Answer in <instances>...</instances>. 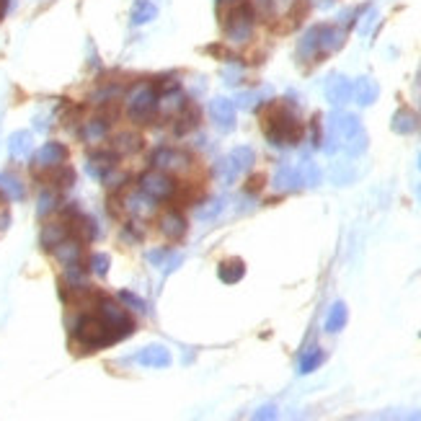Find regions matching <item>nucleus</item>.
I'll return each instance as SVG.
<instances>
[{
  "mask_svg": "<svg viewBox=\"0 0 421 421\" xmlns=\"http://www.w3.org/2000/svg\"><path fill=\"white\" fill-rule=\"evenodd\" d=\"M266 137L274 147H287L300 142L303 127H300L298 116L292 114L287 106H274L266 114Z\"/></svg>",
  "mask_w": 421,
  "mask_h": 421,
  "instance_id": "obj_1",
  "label": "nucleus"
},
{
  "mask_svg": "<svg viewBox=\"0 0 421 421\" xmlns=\"http://www.w3.org/2000/svg\"><path fill=\"white\" fill-rule=\"evenodd\" d=\"M73 331H75L78 344L86 349H101V347H109V344L119 342V336L103 323L101 315H80V318L75 320Z\"/></svg>",
  "mask_w": 421,
  "mask_h": 421,
  "instance_id": "obj_2",
  "label": "nucleus"
},
{
  "mask_svg": "<svg viewBox=\"0 0 421 421\" xmlns=\"http://www.w3.org/2000/svg\"><path fill=\"white\" fill-rule=\"evenodd\" d=\"M254 26H256V13L251 6H232L228 8L225 21H223V31L225 39L230 44H246L248 39L254 37Z\"/></svg>",
  "mask_w": 421,
  "mask_h": 421,
  "instance_id": "obj_3",
  "label": "nucleus"
},
{
  "mask_svg": "<svg viewBox=\"0 0 421 421\" xmlns=\"http://www.w3.org/2000/svg\"><path fill=\"white\" fill-rule=\"evenodd\" d=\"M127 103V114L135 122H147L155 114V103H158V91L153 83H137L130 88V94L124 99Z\"/></svg>",
  "mask_w": 421,
  "mask_h": 421,
  "instance_id": "obj_4",
  "label": "nucleus"
},
{
  "mask_svg": "<svg viewBox=\"0 0 421 421\" xmlns=\"http://www.w3.org/2000/svg\"><path fill=\"white\" fill-rule=\"evenodd\" d=\"M99 315L103 318V323L114 331L119 339H124V336L132 334V328H135V323H132V318L127 315V308H122L116 300H99Z\"/></svg>",
  "mask_w": 421,
  "mask_h": 421,
  "instance_id": "obj_5",
  "label": "nucleus"
},
{
  "mask_svg": "<svg viewBox=\"0 0 421 421\" xmlns=\"http://www.w3.org/2000/svg\"><path fill=\"white\" fill-rule=\"evenodd\" d=\"M153 166L163 174H189L194 168V160L191 155H186L184 150H176V147H160L153 155Z\"/></svg>",
  "mask_w": 421,
  "mask_h": 421,
  "instance_id": "obj_6",
  "label": "nucleus"
},
{
  "mask_svg": "<svg viewBox=\"0 0 421 421\" xmlns=\"http://www.w3.org/2000/svg\"><path fill=\"white\" fill-rule=\"evenodd\" d=\"M140 189L145 191L147 196H153L155 202H163V199H171V196L176 194V184L171 176L155 168V171L142 174V179H140Z\"/></svg>",
  "mask_w": 421,
  "mask_h": 421,
  "instance_id": "obj_7",
  "label": "nucleus"
},
{
  "mask_svg": "<svg viewBox=\"0 0 421 421\" xmlns=\"http://www.w3.org/2000/svg\"><path fill=\"white\" fill-rule=\"evenodd\" d=\"M184 109H186V99H184V94L179 91V86H176V83L163 86V91L158 94V103H155L158 116H163V119H168V116H179Z\"/></svg>",
  "mask_w": 421,
  "mask_h": 421,
  "instance_id": "obj_8",
  "label": "nucleus"
},
{
  "mask_svg": "<svg viewBox=\"0 0 421 421\" xmlns=\"http://www.w3.org/2000/svg\"><path fill=\"white\" fill-rule=\"evenodd\" d=\"M124 210L135 215L137 220H150L158 210V202H155L153 196H147L142 189L137 191H130V194L124 196Z\"/></svg>",
  "mask_w": 421,
  "mask_h": 421,
  "instance_id": "obj_9",
  "label": "nucleus"
},
{
  "mask_svg": "<svg viewBox=\"0 0 421 421\" xmlns=\"http://www.w3.org/2000/svg\"><path fill=\"white\" fill-rule=\"evenodd\" d=\"M210 116L220 132H230L235 127V103L230 99H215L210 101Z\"/></svg>",
  "mask_w": 421,
  "mask_h": 421,
  "instance_id": "obj_10",
  "label": "nucleus"
},
{
  "mask_svg": "<svg viewBox=\"0 0 421 421\" xmlns=\"http://www.w3.org/2000/svg\"><path fill=\"white\" fill-rule=\"evenodd\" d=\"M65 158H67L65 145H60V142H47V145H42L37 153H34V166L52 171V168L62 166Z\"/></svg>",
  "mask_w": 421,
  "mask_h": 421,
  "instance_id": "obj_11",
  "label": "nucleus"
},
{
  "mask_svg": "<svg viewBox=\"0 0 421 421\" xmlns=\"http://www.w3.org/2000/svg\"><path fill=\"white\" fill-rule=\"evenodd\" d=\"M52 254H55V259H57V262L62 264L65 269L80 266V254H83V246H80L78 238H70V235H67L62 243H57V246L52 248Z\"/></svg>",
  "mask_w": 421,
  "mask_h": 421,
  "instance_id": "obj_12",
  "label": "nucleus"
},
{
  "mask_svg": "<svg viewBox=\"0 0 421 421\" xmlns=\"http://www.w3.org/2000/svg\"><path fill=\"white\" fill-rule=\"evenodd\" d=\"M347 42V34L339 26H318V52L320 55H334Z\"/></svg>",
  "mask_w": 421,
  "mask_h": 421,
  "instance_id": "obj_13",
  "label": "nucleus"
},
{
  "mask_svg": "<svg viewBox=\"0 0 421 421\" xmlns=\"http://www.w3.org/2000/svg\"><path fill=\"white\" fill-rule=\"evenodd\" d=\"M158 228L168 240H179L186 232V220L179 215V210H166L158 218Z\"/></svg>",
  "mask_w": 421,
  "mask_h": 421,
  "instance_id": "obj_14",
  "label": "nucleus"
},
{
  "mask_svg": "<svg viewBox=\"0 0 421 421\" xmlns=\"http://www.w3.org/2000/svg\"><path fill=\"white\" fill-rule=\"evenodd\" d=\"M137 364H142V367H153V370H163V367L171 364V352H168L166 347H160V344L145 347L137 354Z\"/></svg>",
  "mask_w": 421,
  "mask_h": 421,
  "instance_id": "obj_15",
  "label": "nucleus"
},
{
  "mask_svg": "<svg viewBox=\"0 0 421 421\" xmlns=\"http://www.w3.org/2000/svg\"><path fill=\"white\" fill-rule=\"evenodd\" d=\"M352 91H354V83H352L349 78H344V75H334V78L328 80V86H326L328 101L334 103V106H342V103H347L349 99H352Z\"/></svg>",
  "mask_w": 421,
  "mask_h": 421,
  "instance_id": "obj_16",
  "label": "nucleus"
},
{
  "mask_svg": "<svg viewBox=\"0 0 421 421\" xmlns=\"http://www.w3.org/2000/svg\"><path fill=\"white\" fill-rule=\"evenodd\" d=\"M276 191H295L303 186V176H300L298 168H290V166H282L279 171L274 174V181H271Z\"/></svg>",
  "mask_w": 421,
  "mask_h": 421,
  "instance_id": "obj_17",
  "label": "nucleus"
},
{
  "mask_svg": "<svg viewBox=\"0 0 421 421\" xmlns=\"http://www.w3.org/2000/svg\"><path fill=\"white\" fill-rule=\"evenodd\" d=\"M352 96L357 99V103H359V106H370V103L378 101L380 88H378V83H375L372 78H359L354 83V91H352Z\"/></svg>",
  "mask_w": 421,
  "mask_h": 421,
  "instance_id": "obj_18",
  "label": "nucleus"
},
{
  "mask_svg": "<svg viewBox=\"0 0 421 421\" xmlns=\"http://www.w3.org/2000/svg\"><path fill=\"white\" fill-rule=\"evenodd\" d=\"M31 150H34V140H31L29 132H13V135H11V140H8V153H11V158H16V160L29 158Z\"/></svg>",
  "mask_w": 421,
  "mask_h": 421,
  "instance_id": "obj_19",
  "label": "nucleus"
},
{
  "mask_svg": "<svg viewBox=\"0 0 421 421\" xmlns=\"http://www.w3.org/2000/svg\"><path fill=\"white\" fill-rule=\"evenodd\" d=\"M111 168H116V153H96V155H91L86 163V171L94 176V179H103Z\"/></svg>",
  "mask_w": 421,
  "mask_h": 421,
  "instance_id": "obj_20",
  "label": "nucleus"
},
{
  "mask_svg": "<svg viewBox=\"0 0 421 421\" xmlns=\"http://www.w3.org/2000/svg\"><path fill=\"white\" fill-rule=\"evenodd\" d=\"M298 57L303 60V62H313L315 57H320V52H318V26H310V29L303 34V39H300V44H298Z\"/></svg>",
  "mask_w": 421,
  "mask_h": 421,
  "instance_id": "obj_21",
  "label": "nucleus"
},
{
  "mask_svg": "<svg viewBox=\"0 0 421 421\" xmlns=\"http://www.w3.org/2000/svg\"><path fill=\"white\" fill-rule=\"evenodd\" d=\"M80 135H83V140H86L88 145H99L109 135V122L106 119H91V122H86Z\"/></svg>",
  "mask_w": 421,
  "mask_h": 421,
  "instance_id": "obj_22",
  "label": "nucleus"
},
{
  "mask_svg": "<svg viewBox=\"0 0 421 421\" xmlns=\"http://www.w3.org/2000/svg\"><path fill=\"white\" fill-rule=\"evenodd\" d=\"M67 235H70V230H67L65 223H47L42 230V246L52 251V248L57 246V243H62Z\"/></svg>",
  "mask_w": 421,
  "mask_h": 421,
  "instance_id": "obj_23",
  "label": "nucleus"
},
{
  "mask_svg": "<svg viewBox=\"0 0 421 421\" xmlns=\"http://www.w3.org/2000/svg\"><path fill=\"white\" fill-rule=\"evenodd\" d=\"M0 189H3V194H6L8 199H13V202H21L23 196H26V189H23L21 179L13 176V174L0 176Z\"/></svg>",
  "mask_w": 421,
  "mask_h": 421,
  "instance_id": "obj_24",
  "label": "nucleus"
},
{
  "mask_svg": "<svg viewBox=\"0 0 421 421\" xmlns=\"http://www.w3.org/2000/svg\"><path fill=\"white\" fill-rule=\"evenodd\" d=\"M347 318H349V313H347V305L344 303H336L331 310H328V318H326V331L328 334H339L344 326H347Z\"/></svg>",
  "mask_w": 421,
  "mask_h": 421,
  "instance_id": "obj_25",
  "label": "nucleus"
},
{
  "mask_svg": "<svg viewBox=\"0 0 421 421\" xmlns=\"http://www.w3.org/2000/svg\"><path fill=\"white\" fill-rule=\"evenodd\" d=\"M228 158H230V163L235 166V171H238V174H246L248 168L254 166L256 155H254V150H251V147L240 145V147H235V150H232Z\"/></svg>",
  "mask_w": 421,
  "mask_h": 421,
  "instance_id": "obj_26",
  "label": "nucleus"
},
{
  "mask_svg": "<svg viewBox=\"0 0 421 421\" xmlns=\"http://www.w3.org/2000/svg\"><path fill=\"white\" fill-rule=\"evenodd\" d=\"M416 130V116L414 111L408 109H400L393 114V132H398V135H411Z\"/></svg>",
  "mask_w": 421,
  "mask_h": 421,
  "instance_id": "obj_27",
  "label": "nucleus"
},
{
  "mask_svg": "<svg viewBox=\"0 0 421 421\" xmlns=\"http://www.w3.org/2000/svg\"><path fill=\"white\" fill-rule=\"evenodd\" d=\"M137 150H140L137 135H132V132H122V135H116L114 137V153L116 155H130V153H137Z\"/></svg>",
  "mask_w": 421,
  "mask_h": 421,
  "instance_id": "obj_28",
  "label": "nucleus"
},
{
  "mask_svg": "<svg viewBox=\"0 0 421 421\" xmlns=\"http://www.w3.org/2000/svg\"><path fill=\"white\" fill-rule=\"evenodd\" d=\"M243 274H246V266H243V262H225V264H220V269H218V276L225 284L238 282Z\"/></svg>",
  "mask_w": 421,
  "mask_h": 421,
  "instance_id": "obj_29",
  "label": "nucleus"
},
{
  "mask_svg": "<svg viewBox=\"0 0 421 421\" xmlns=\"http://www.w3.org/2000/svg\"><path fill=\"white\" fill-rule=\"evenodd\" d=\"M320 362H323V349L310 347L300 359V375H310L313 370H318Z\"/></svg>",
  "mask_w": 421,
  "mask_h": 421,
  "instance_id": "obj_30",
  "label": "nucleus"
},
{
  "mask_svg": "<svg viewBox=\"0 0 421 421\" xmlns=\"http://www.w3.org/2000/svg\"><path fill=\"white\" fill-rule=\"evenodd\" d=\"M225 210V199L220 196V199H210L207 204H202L199 210H196V220H202V223H210L220 215V212Z\"/></svg>",
  "mask_w": 421,
  "mask_h": 421,
  "instance_id": "obj_31",
  "label": "nucleus"
},
{
  "mask_svg": "<svg viewBox=\"0 0 421 421\" xmlns=\"http://www.w3.org/2000/svg\"><path fill=\"white\" fill-rule=\"evenodd\" d=\"M215 174H218V179H220V184H225V186H230V184H235V179H238V171H235V166L230 163V158H223L215 166Z\"/></svg>",
  "mask_w": 421,
  "mask_h": 421,
  "instance_id": "obj_32",
  "label": "nucleus"
},
{
  "mask_svg": "<svg viewBox=\"0 0 421 421\" xmlns=\"http://www.w3.org/2000/svg\"><path fill=\"white\" fill-rule=\"evenodd\" d=\"M196 119H199V114H196V109H191V106H186V109L179 114V124H176V135L181 137V135H186L189 130H194L196 127Z\"/></svg>",
  "mask_w": 421,
  "mask_h": 421,
  "instance_id": "obj_33",
  "label": "nucleus"
},
{
  "mask_svg": "<svg viewBox=\"0 0 421 421\" xmlns=\"http://www.w3.org/2000/svg\"><path fill=\"white\" fill-rule=\"evenodd\" d=\"M298 3L300 0H269V16L284 18V16H290L298 8Z\"/></svg>",
  "mask_w": 421,
  "mask_h": 421,
  "instance_id": "obj_34",
  "label": "nucleus"
},
{
  "mask_svg": "<svg viewBox=\"0 0 421 421\" xmlns=\"http://www.w3.org/2000/svg\"><path fill=\"white\" fill-rule=\"evenodd\" d=\"M155 16H158V8H155L153 3H147V0H140L137 8H135L132 21H135V23H147V21H153Z\"/></svg>",
  "mask_w": 421,
  "mask_h": 421,
  "instance_id": "obj_35",
  "label": "nucleus"
},
{
  "mask_svg": "<svg viewBox=\"0 0 421 421\" xmlns=\"http://www.w3.org/2000/svg\"><path fill=\"white\" fill-rule=\"evenodd\" d=\"M344 150H347L352 158L362 155L364 150H367V135H364V130L359 132V135H354L352 140H347V142H344Z\"/></svg>",
  "mask_w": 421,
  "mask_h": 421,
  "instance_id": "obj_36",
  "label": "nucleus"
},
{
  "mask_svg": "<svg viewBox=\"0 0 421 421\" xmlns=\"http://www.w3.org/2000/svg\"><path fill=\"white\" fill-rule=\"evenodd\" d=\"M300 176H303V184H308V186H318L320 184V171L310 160H305V163L300 166Z\"/></svg>",
  "mask_w": 421,
  "mask_h": 421,
  "instance_id": "obj_37",
  "label": "nucleus"
},
{
  "mask_svg": "<svg viewBox=\"0 0 421 421\" xmlns=\"http://www.w3.org/2000/svg\"><path fill=\"white\" fill-rule=\"evenodd\" d=\"M57 207V196L52 194V191H42L39 194V207H37V212H39V218H44V215H50L52 210Z\"/></svg>",
  "mask_w": 421,
  "mask_h": 421,
  "instance_id": "obj_38",
  "label": "nucleus"
},
{
  "mask_svg": "<svg viewBox=\"0 0 421 421\" xmlns=\"http://www.w3.org/2000/svg\"><path fill=\"white\" fill-rule=\"evenodd\" d=\"M119 300H122V303H127V305H130V310H137L140 315H145V313H147L145 300H140L137 295H132V292H119Z\"/></svg>",
  "mask_w": 421,
  "mask_h": 421,
  "instance_id": "obj_39",
  "label": "nucleus"
},
{
  "mask_svg": "<svg viewBox=\"0 0 421 421\" xmlns=\"http://www.w3.org/2000/svg\"><path fill=\"white\" fill-rule=\"evenodd\" d=\"M109 256L106 254H94L91 256V271L94 274H99V276H103L106 271H109Z\"/></svg>",
  "mask_w": 421,
  "mask_h": 421,
  "instance_id": "obj_40",
  "label": "nucleus"
},
{
  "mask_svg": "<svg viewBox=\"0 0 421 421\" xmlns=\"http://www.w3.org/2000/svg\"><path fill=\"white\" fill-rule=\"evenodd\" d=\"M116 96H119V86H109V88H103V91H99V94H94V103L114 101Z\"/></svg>",
  "mask_w": 421,
  "mask_h": 421,
  "instance_id": "obj_41",
  "label": "nucleus"
},
{
  "mask_svg": "<svg viewBox=\"0 0 421 421\" xmlns=\"http://www.w3.org/2000/svg\"><path fill=\"white\" fill-rule=\"evenodd\" d=\"M256 99H262V94H240L238 96V106L240 109H251L256 103Z\"/></svg>",
  "mask_w": 421,
  "mask_h": 421,
  "instance_id": "obj_42",
  "label": "nucleus"
},
{
  "mask_svg": "<svg viewBox=\"0 0 421 421\" xmlns=\"http://www.w3.org/2000/svg\"><path fill=\"white\" fill-rule=\"evenodd\" d=\"M375 18H378V11H375V8H370V13H367V21H362L359 26H357V29H359V34H370Z\"/></svg>",
  "mask_w": 421,
  "mask_h": 421,
  "instance_id": "obj_43",
  "label": "nucleus"
},
{
  "mask_svg": "<svg viewBox=\"0 0 421 421\" xmlns=\"http://www.w3.org/2000/svg\"><path fill=\"white\" fill-rule=\"evenodd\" d=\"M184 262V256L181 254H171L166 259V264H163V271H166V274H171V271H174L176 266H179V264Z\"/></svg>",
  "mask_w": 421,
  "mask_h": 421,
  "instance_id": "obj_44",
  "label": "nucleus"
},
{
  "mask_svg": "<svg viewBox=\"0 0 421 421\" xmlns=\"http://www.w3.org/2000/svg\"><path fill=\"white\" fill-rule=\"evenodd\" d=\"M147 262L153 264V266H163V264H166V251H150V254H147Z\"/></svg>",
  "mask_w": 421,
  "mask_h": 421,
  "instance_id": "obj_45",
  "label": "nucleus"
},
{
  "mask_svg": "<svg viewBox=\"0 0 421 421\" xmlns=\"http://www.w3.org/2000/svg\"><path fill=\"white\" fill-rule=\"evenodd\" d=\"M251 8H254V13L269 16V0H251Z\"/></svg>",
  "mask_w": 421,
  "mask_h": 421,
  "instance_id": "obj_46",
  "label": "nucleus"
},
{
  "mask_svg": "<svg viewBox=\"0 0 421 421\" xmlns=\"http://www.w3.org/2000/svg\"><path fill=\"white\" fill-rule=\"evenodd\" d=\"M256 419H274L276 416V408L274 406H264V408H259V411H256Z\"/></svg>",
  "mask_w": 421,
  "mask_h": 421,
  "instance_id": "obj_47",
  "label": "nucleus"
},
{
  "mask_svg": "<svg viewBox=\"0 0 421 421\" xmlns=\"http://www.w3.org/2000/svg\"><path fill=\"white\" fill-rule=\"evenodd\" d=\"M240 3H243V0H218V6L223 8V11H225V8H232V6H240Z\"/></svg>",
  "mask_w": 421,
  "mask_h": 421,
  "instance_id": "obj_48",
  "label": "nucleus"
},
{
  "mask_svg": "<svg viewBox=\"0 0 421 421\" xmlns=\"http://www.w3.org/2000/svg\"><path fill=\"white\" fill-rule=\"evenodd\" d=\"M336 0H315V6H320V8H328V6H334Z\"/></svg>",
  "mask_w": 421,
  "mask_h": 421,
  "instance_id": "obj_49",
  "label": "nucleus"
},
{
  "mask_svg": "<svg viewBox=\"0 0 421 421\" xmlns=\"http://www.w3.org/2000/svg\"><path fill=\"white\" fill-rule=\"evenodd\" d=\"M6 8H8V0H0V18H3V13H6Z\"/></svg>",
  "mask_w": 421,
  "mask_h": 421,
  "instance_id": "obj_50",
  "label": "nucleus"
},
{
  "mask_svg": "<svg viewBox=\"0 0 421 421\" xmlns=\"http://www.w3.org/2000/svg\"><path fill=\"white\" fill-rule=\"evenodd\" d=\"M416 199H419V204H421V184L416 186Z\"/></svg>",
  "mask_w": 421,
  "mask_h": 421,
  "instance_id": "obj_51",
  "label": "nucleus"
},
{
  "mask_svg": "<svg viewBox=\"0 0 421 421\" xmlns=\"http://www.w3.org/2000/svg\"><path fill=\"white\" fill-rule=\"evenodd\" d=\"M419 168H421V155H419Z\"/></svg>",
  "mask_w": 421,
  "mask_h": 421,
  "instance_id": "obj_52",
  "label": "nucleus"
}]
</instances>
